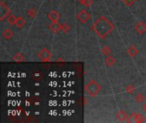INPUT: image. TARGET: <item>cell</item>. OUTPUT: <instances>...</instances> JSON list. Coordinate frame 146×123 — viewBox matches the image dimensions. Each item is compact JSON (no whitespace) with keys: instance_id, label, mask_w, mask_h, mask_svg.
<instances>
[{"instance_id":"cell-12","label":"cell","mask_w":146,"mask_h":123,"mask_svg":"<svg viewBox=\"0 0 146 123\" xmlns=\"http://www.w3.org/2000/svg\"><path fill=\"white\" fill-rule=\"evenodd\" d=\"M105 62H106V64L108 65V66H110V67H112V66H114L115 64V62H116V60H115V58L114 57H112V56H108L107 57H106V59H105Z\"/></svg>"},{"instance_id":"cell-19","label":"cell","mask_w":146,"mask_h":123,"mask_svg":"<svg viewBox=\"0 0 146 123\" xmlns=\"http://www.w3.org/2000/svg\"><path fill=\"white\" fill-rule=\"evenodd\" d=\"M14 60H15V62H20L25 61V58H24V57H23L22 55H21V54H16V55L14 57Z\"/></svg>"},{"instance_id":"cell-18","label":"cell","mask_w":146,"mask_h":123,"mask_svg":"<svg viewBox=\"0 0 146 123\" xmlns=\"http://www.w3.org/2000/svg\"><path fill=\"white\" fill-rule=\"evenodd\" d=\"M102 52H103V54L104 55V56H110V52H111V50H110V47H108V46H104V47H103L102 48Z\"/></svg>"},{"instance_id":"cell-23","label":"cell","mask_w":146,"mask_h":123,"mask_svg":"<svg viewBox=\"0 0 146 123\" xmlns=\"http://www.w3.org/2000/svg\"><path fill=\"white\" fill-rule=\"evenodd\" d=\"M80 3H81V4H85V3H86V0H77Z\"/></svg>"},{"instance_id":"cell-5","label":"cell","mask_w":146,"mask_h":123,"mask_svg":"<svg viewBox=\"0 0 146 123\" xmlns=\"http://www.w3.org/2000/svg\"><path fill=\"white\" fill-rule=\"evenodd\" d=\"M38 57L43 62H49L50 61V58H51V53L48 49L44 48L38 53Z\"/></svg>"},{"instance_id":"cell-2","label":"cell","mask_w":146,"mask_h":123,"mask_svg":"<svg viewBox=\"0 0 146 123\" xmlns=\"http://www.w3.org/2000/svg\"><path fill=\"white\" fill-rule=\"evenodd\" d=\"M85 90L86 93L91 97H96L102 90L101 86L94 80H90L85 86Z\"/></svg>"},{"instance_id":"cell-1","label":"cell","mask_w":146,"mask_h":123,"mask_svg":"<svg viewBox=\"0 0 146 123\" xmlns=\"http://www.w3.org/2000/svg\"><path fill=\"white\" fill-rule=\"evenodd\" d=\"M94 33L101 39L106 38L114 29L113 23L104 15L100 16L92 25Z\"/></svg>"},{"instance_id":"cell-8","label":"cell","mask_w":146,"mask_h":123,"mask_svg":"<svg viewBox=\"0 0 146 123\" xmlns=\"http://www.w3.org/2000/svg\"><path fill=\"white\" fill-rule=\"evenodd\" d=\"M49 28L53 33H58L62 28V25H61L58 21H52L51 24L49 26Z\"/></svg>"},{"instance_id":"cell-21","label":"cell","mask_w":146,"mask_h":123,"mask_svg":"<svg viewBox=\"0 0 146 123\" xmlns=\"http://www.w3.org/2000/svg\"><path fill=\"white\" fill-rule=\"evenodd\" d=\"M62 30L65 33H68V31L70 30V27H69L68 25H67V24H63V25H62Z\"/></svg>"},{"instance_id":"cell-3","label":"cell","mask_w":146,"mask_h":123,"mask_svg":"<svg viewBox=\"0 0 146 123\" xmlns=\"http://www.w3.org/2000/svg\"><path fill=\"white\" fill-rule=\"evenodd\" d=\"M77 18H78V20H79L81 23H86V22H87V21L90 20L91 15H90V13H89L86 9H84L80 10V11L78 13Z\"/></svg>"},{"instance_id":"cell-13","label":"cell","mask_w":146,"mask_h":123,"mask_svg":"<svg viewBox=\"0 0 146 123\" xmlns=\"http://www.w3.org/2000/svg\"><path fill=\"white\" fill-rule=\"evenodd\" d=\"M26 23V21L25 19L22 17V16H17V19H16V22H15V25L17 27L19 28H21Z\"/></svg>"},{"instance_id":"cell-20","label":"cell","mask_w":146,"mask_h":123,"mask_svg":"<svg viewBox=\"0 0 146 123\" xmlns=\"http://www.w3.org/2000/svg\"><path fill=\"white\" fill-rule=\"evenodd\" d=\"M127 92H128V93H130V94H132V93H133V92L135 91V87L133 86V85H130V86H128L127 87Z\"/></svg>"},{"instance_id":"cell-10","label":"cell","mask_w":146,"mask_h":123,"mask_svg":"<svg viewBox=\"0 0 146 123\" xmlns=\"http://www.w3.org/2000/svg\"><path fill=\"white\" fill-rule=\"evenodd\" d=\"M116 117L117 119L120 121V122H124V121H127V118H128V116L127 115V113L124 111V110H120L118 112V114L116 115Z\"/></svg>"},{"instance_id":"cell-6","label":"cell","mask_w":146,"mask_h":123,"mask_svg":"<svg viewBox=\"0 0 146 123\" xmlns=\"http://www.w3.org/2000/svg\"><path fill=\"white\" fill-rule=\"evenodd\" d=\"M127 122H145V117L138 113H133L127 120Z\"/></svg>"},{"instance_id":"cell-22","label":"cell","mask_w":146,"mask_h":123,"mask_svg":"<svg viewBox=\"0 0 146 123\" xmlns=\"http://www.w3.org/2000/svg\"><path fill=\"white\" fill-rule=\"evenodd\" d=\"M92 0H86L84 5H86V7H90L92 5Z\"/></svg>"},{"instance_id":"cell-17","label":"cell","mask_w":146,"mask_h":123,"mask_svg":"<svg viewBox=\"0 0 146 123\" xmlns=\"http://www.w3.org/2000/svg\"><path fill=\"white\" fill-rule=\"evenodd\" d=\"M27 15H28L29 17L33 18V17L36 16V15H37V10H36L34 8H30V9L27 11Z\"/></svg>"},{"instance_id":"cell-24","label":"cell","mask_w":146,"mask_h":123,"mask_svg":"<svg viewBox=\"0 0 146 123\" xmlns=\"http://www.w3.org/2000/svg\"><path fill=\"white\" fill-rule=\"evenodd\" d=\"M142 109H143V110L146 112V103H145L144 104H143V106H142Z\"/></svg>"},{"instance_id":"cell-4","label":"cell","mask_w":146,"mask_h":123,"mask_svg":"<svg viewBox=\"0 0 146 123\" xmlns=\"http://www.w3.org/2000/svg\"><path fill=\"white\" fill-rule=\"evenodd\" d=\"M10 15V9L9 7L3 2L0 3V19L3 21L5 17Z\"/></svg>"},{"instance_id":"cell-16","label":"cell","mask_w":146,"mask_h":123,"mask_svg":"<svg viewBox=\"0 0 146 123\" xmlns=\"http://www.w3.org/2000/svg\"><path fill=\"white\" fill-rule=\"evenodd\" d=\"M135 100H136V102H138V103H144V101L145 100V95H144L143 93L139 92V93H138V94L136 95Z\"/></svg>"},{"instance_id":"cell-9","label":"cell","mask_w":146,"mask_h":123,"mask_svg":"<svg viewBox=\"0 0 146 123\" xmlns=\"http://www.w3.org/2000/svg\"><path fill=\"white\" fill-rule=\"evenodd\" d=\"M60 17H61L60 14L56 10H52L48 14V18L50 21H58Z\"/></svg>"},{"instance_id":"cell-14","label":"cell","mask_w":146,"mask_h":123,"mask_svg":"<svg viewBox=\"0 0 146 123\" xmlns=\"http://www.w3.org/2000/svg\"><path fill=\"white\" fill-rule=\"evenodd\" d=\"M13 35H14V34H13V32H12L10 29H5V30L3 32V37L5 39H7V40L10 39L12 38Z\"/></svg>"},{"instance_id":"cell-7","label":"cell","mask_w":146,"mask_h":123,"mask_svg":"<svg viewBox=\"0 0 146 123\" xmlns=\"http://www.w3.org/2000/svg\"><path fill=\"white\" fill-rule=\"evenodd\" d=\"M135 30L139 34H144L146 32V23L145 21H139L135 26Z\"/></svg>"},{"instance_id":"cell-11","label":"cell","mask_w":146,"mask_h":123,"mask_svg":"<svg viewBox=\"0 0 146 123\" xmlns=\"http://www.w3.org/2000/svg\"><path fill=\"white\" fill-rule=\"evenodd\" d=\"M127 54L132 57H135L139 54V50L135 46H130L127 49Z\"/></svg>"},{"instance_id":"cell-15","label":"cell","mask_w":146,"mask_h":123,"mask_svg":"<svg viewBox=\"0 0 146 123\" xmlns=\"http://www.w3.org/2000/svg\"><path fill=\"white\" fill-rule=\"evenodd\" d=\"M16 19L17 17L14 15H9L8 17H7V21L9 22V24L10 25H15V22H16Z\"/></svg>"}]
</instances>
